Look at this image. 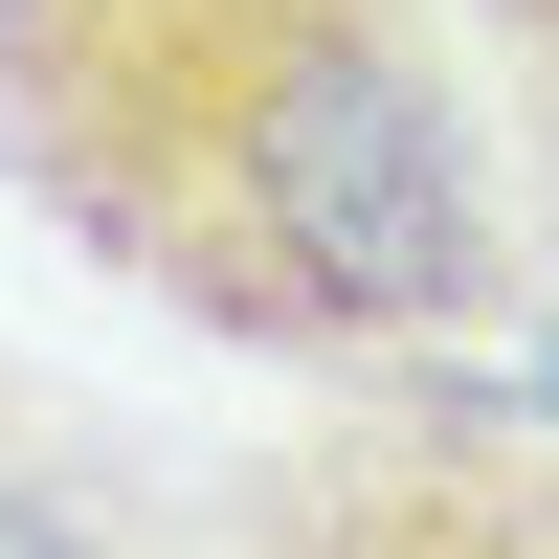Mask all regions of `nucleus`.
<instances>
[{"mask_svg":"<svg viewBox=\"0 0 559 559\" xmlns=\"http://www.w3.org/2000/svg\"><path fill=\"white\" fill-rule=\"evenodd\" d=\"M313 448L247 471L269 537H559V448L537 403L471 381V336H403V358H313Z\"/></svg>","mask_w":559,"mask_h":559,"instance_id":"nucleus-2","label":"nucleus"},{"mask_svg":"<svg viewBox=\"0 0 559 559\" xmlns=\"http://www.w3.org/2000/svg\"><path fill=\"white\" fill-rule=\"evenodd\" d=\"M23 426H45V403H23V381H0V448H23Z\"/></svg>","mask_w":559,"mask_h":559,"instance_id":"nucleus-4","label":"nucleus"},{"mask_svg":"<svg viewBox=\"0 0 559 559\" xmlns=\"http://www.w3.org/2000/svg\"><path fill=\"white\" fill-rule=\"evenodd\" d=\"M471 23H492V45H515V68L559 90V0H471Z\"/></svg>","mask_w":559,"mask_h":559,"instance_id":"nucleus-3","label":"nucleus"},{"mask_svg":"<svg viewBox=\"0 0 559 559\" xmlns=\"http://www.w3.org/2000/svg\"><path fill=\"white\" fill-rule=\"evenodd\" d=\"M0 179L269 381L515 313V179L448 0H0Z\"/></svg>","mask_w":559,"mask_h":559,"instance_id":"nucleus-1","label":"nucleus"}]
</instances>
